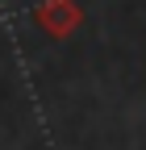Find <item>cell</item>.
I'll list each match as a JSON object with an SVG mask.
<instances>
[{"instance_id": "cell-1", "label": "cell", "mask_w": 146, "mask_h": 150, "mask_svg": "<svg viewBox=\"0 0 146 150\" xmlns=\"http://www.w3.org/2000/svg\"><path fill=\"white\" fill-rule=\"evenodd\" d=\"M29 17H33V25H38L46 38L63 42V38H71L84 25V4L79 0H42V4H33Z\"/></svg>"}]
</instances>
